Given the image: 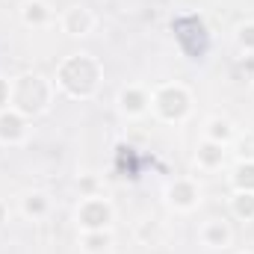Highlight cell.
<instances>
[{
  "mask_svg": "<svg viewBox=\"0 0 254 254\" xmlns=\"http://www.w3.org/2000/svg\"><path fill=\"white\" fill-rule=\"evenodd\" d=\"M92 24H95V18H92L86 9H80V6L65 15V27H68L71 36H86V33L92 30Z\"/></svg>",
  "mask_w": 254,
  "mask_h": 254,
  "instance_id": "6da1fadb",
  "label": "cell"
},
{
  "mask_svg": "<svg viewBox=\"0 0 254 254\" xmlns=\"http://www.w3.org/2000/svg\"><path fill=\"white\" fill-rule=\"evenodd\" d=\"M204 240H207V246H225L228 243V228L222 222H213V225H207Z\"/></svg>",
  "mask_w": 254,
  "mask_h": 254,
  "instance_id": "7a4b0ae2",
  "label": "cell"
},
{
  "mask_svg": "<svg viewBox=\"0 0 254 254\" xmlns=\"http://www.w3.org/2000/svg\"><path fill=\"white\" fill-rule=\"evenodd\" d=\"M27 12V21H42V18H48V12H45V3H39V0H33V3H27L24 6Z\"/></svg>",
  "mask_w": 254,
  "mask_h": 254,
  "instance_id": "3957f363",
  "label": "cell"
},
{
  "mask_svg": "<svg viewBox=\"0 0 254 254\" xmlns=\"http://www.w3.org/2000/svg\"><path fill=\"white\" fill-rule=\"evenodd\" d=\"M107 243H110V237H107V234H98V237H89V240H86V249H89V252H104Z\"/></svg>",
  "mask_w": 254,
  "mask_h": 254,
  "instance_id": "277c9868",
  "label": "cell"
},
{
  "mask_svg": "<svg viewBox=\"0 0 254 254\" xmlns=\"http://www.w3.org/2000/svg\"><path fill=\"white\" fill-rule=\"evenodd\" d=\"M254 213V195H246V192H240L237 195V213Z\"/></svg>",
  "mask_w": 254,
  "mask_h": 254,
  "instance_id": "5b68a950",
  "label": "cell"
}]
</instances>
